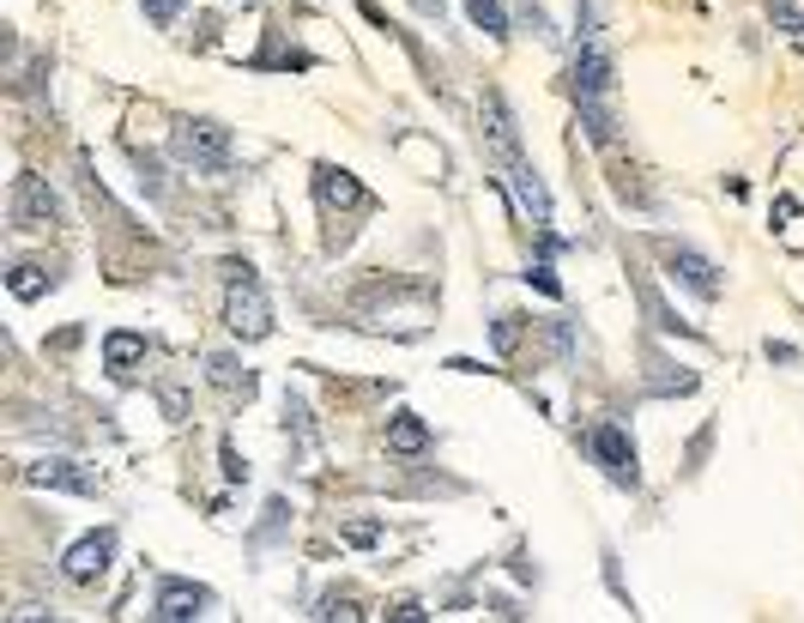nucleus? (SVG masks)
<instances>
[{"mask_svg":"<svg viewBox=\"0 0 804 623\" xmlns=\"http://www.w3.org/2000/svg\"><path fill=\"white\" fill-rule=\"evenodd\" d=\"M109 563H115V527H97V533H85L67 557H61V575H67L73 588H97V581L109 575Z\"/></svg>","mask_w":804,"mask_h":623,"instance_id":"423d86ee","label":"nucleus"},{"mask_svg":"<svg viewBox=\"0 0 804 623\" xmlns=\"http://www.w3.org/2000/svg\"><path fill=\"white\" fill-rule=\"evenodd\" d=\"M762 352H769V363H786V370H793V363H798V345H786V340H769V345H762Z\"/></svg>","mask_w":804,"mask_h":623,"instance_id":"473e14b6","label":"nucleus"},{"mask_svg":"<svg viewBox=\"0 0 804 623\" xmlns=\"http://www.w3.org/2000/svg\"><path fill=\"white\" fill-rule=\"evenodd\" d=\"M521 279L533 284V291H544V297H563V284H556V272H551V261H544V255H539V261H526Z\"/></svg>","mask_w":804,"mask_h":623,"instance_id":"cd10ccee","label":"nucleus"},{"mask_svg":"<svg viewBox=\"0 0 804 623\" xmlns=\"http://www.w3.org/2000/svg\"><path fill=\"white\" fill-rule=\"evenodd\" d=\"M581 443H587V454L593 460H599V473L612 478L617 490H641V460H635V443H629V430L624 424H593L587 436H581Z\"/></svg>","mask_w":804,"mask_h":623,"instance_id":"39448f33","label":"nucleus"},{"mask_svg":"<svg viewBox=\"0 0 804 623\" xmlns=\"http://www.w3.org/2000/svg\"><path fill=\"white\" fill-rule=\"evenodd\" d=\"M7 218H12V230H61L67 225V206H61V194L36 170H19L7 194Z\"/></svg>","mask_w":804,"mask_h":623,"instance_id":"20e7f679","label":"nucleus"},{"mask_svg":"<svg viewBox=\"0 0 804 623\" xmlns=\"http://www.w3.org/2000/svg\"><path fill=\"white\" fill-rule=\"evenodd\" d=\"M284 521H291V502H284V497H272V502H267V521H261V527H254V533H249V539H254V544H267V539H272V533H279V527H284Z\"/></svg>","mask_w":804,"mask_h":623,"instance_id":"bb28decb","label":"nucleus"},{"mask_svg":"<svg viewBox=\"0 0 804 623\" xmlns=\"http://www.w3.org/2000/svg\"><path fill=\"white\" fill-rule=\"evenodd\" d=\"M284 430H291L296 443H315V418H309L303 394H284Z\"/></svg>","mask_w":804,"mask_h":623,"instance_id":"393cba45","label":"nucleus"},{"mask_svg":"<svg viewBox=\"0 0 804 623\" xmlns=\"http://www.w3.org/2000/svg\"><path fill=\"white\" fill-rule=\"evenodd\" d=\"M225 328L237 333V340H267L272 333V303H267V291H261V279H254V267L249 261H225Z\"/></svg>","mask_w":804,"mask_h":623,"instance_id":"f03ea898","label":"nucleus"},{"mask_svg":"<svg viewBox=\"0 0 804 623\" xmlns=\"http://www.w3.org/2000/svg\"><path fill=\"white\" fill-rule=\"evenodd\" d=\"M478 122H484V139H490V152H497L502 164L521 158V127H514V115H509V103H502V91H484V97H478Z\"/></svg>","mask_w":804,"mask_h":623,"instance_id":"f8f14e48","label":"nucleus"},{"mask_svg":"<svg viewBox=\"0 0 804 623\" xmlns=\"http://www.w3.org/2000/svg\"><path fill=\"white\" fill-rule=\"evenodd\" d=\"M61 284V267H49V261H12L7 267V291L19 297V303H36L43 291H55Z\"/></svg>","mask_w":804,"mask_h":623,"instance_id":"f3484780","label":"nucleus"},{"mask_svg":"<svg viewBox=\"0 0 804 623\" xmlns=\"http://www.w3.org/2000/svg\"><path fill=\"white\" fill-rule=\"evenodd\" d=\"M769 24H781V37L804 55V12L793 7V0H769Z\"/></svg>","mask_w":804,"mask_h":623,"instance_id":"5701e85b","label":"nucleus"},{"mask_svg":"<svg viewBox=\"0 0 804 623\" xmlns=\"http://www.w3.org/2000/svg\"><path fill=\"white\" fill-rule=\"evenodd\" d=\"M581 7V49H575V68H568V85H575V115L587 127L593 146H612L617 139V61L599 37V19H593V0H575Z\"/></svg>","mask_w":804,"mask_h":623,"instance_id":"f257e3e1","label":"nucleus"},{"mask_svg":"<svg viewBox=\"0 0 804 623\" xmlns=\"http://www.w3.org/2000/svg\"><path fill=\"white\" fill-rule=\"evenodd\" d=\"M146 357H152V340H146V333H134V328L103 333V370H109V382L127 387L139 370H146Z\"/></svg>","mask_w":804,"mask_h":623,"instance_id":"9b49d317","label":"nucleus"},{"mask_svg":"<svg viewBox=\"0 0 804 623\" xmlns=\"http://www.w3.org/2000/svg\"><path fill=\"white\" fill-rule=\"evenodd\" d=\"M206 382L218 387V394H230V399H254V370H242L230 352H206Z\"/></svg>","mask_w":804,"mask_h":623,"instance_id":"4468645a","label":"nucleus"},{"mask_svg":"<svg viewBox=\"0 0 804 623\" xmlns=\"http://www.w3.org/2000/svg\"><path fill=\"white\" fill-rule=\"evenodd\" d=\"M230 7H261V0H230Z\"/></svg>","mask_w":804,"mask_h":623,"instance_id":"c9c22d12","label":"nucleus"},{"mask_svg":"<svg viewBox=\"0 0 804 623\" xmlns=\"http://www.w3.org/2000/svg\"><path fill=\"white\" fill-rule=\"evenodd\" d=\"M218 460H225V478H230V485H242V478H249V460H242V454L230 448V443L218 448Z\"/></svg>","mask_w":804,"mask_h":623,"instance_id":"7c9ffc66","label":"nucleus"},{"mask_svg":"<svg viewBox=\"0 0 804 623\" xmlns=\"http://www.w3.org/2000/svg\"><path fill=\"white\" fill-rule=\"evenodd\" d=\"M127 158H134V170H139V188H146V200H164V170H158V158H152V152H139V146H127Z\"/></svg>","mask_w":804,"mask_h":623,"instance_id":"b1692460","label":"nucleus"},{"mask_svg":"<svg viewBox=\"0 0 804 623\" xmlns=\"http://www.w3.org/2000/svg\"><path fill=\"white\" fill-rule=\"evenodd\" d=\"M612 194H617L624 206H635V212H647V206H654V188H647L641 170H635V164H624V158H612Z\"/></svg>","mask_w":804,"mask_h":623,"instance_id":"a211bd4d","label":"nucleus"},{"mask_svg":"<svg viewBox=\"0 0 804 623\" xmlns=\"http://www.w3.org/2000/svg\"><path fill=\"white\" fill-rule=\"evenodd\" d=\"M502 170H509L514 200H521L526 218H533V230H551V194H544V176L533 170V164H526V152H521V158H509Z\"/></svg>","mask_w":804,"mask_h":623,"instance_id":"ddd939ff","label":"nucleus"},{"mask_svg":"<svg viewBox=\"0 0 804 623\" xmlns=\"http://www.w3.org/2000/svg\"><path fill=\"white\" fill-rule=\"evenodd\" d=\"M315 617H345V623H357L363 617V600H357V593L352 588H327V593H321V600H315Z\"/></svg>","mask_w":804,"mask_h":623,"instance_id":"4be33fe9","label":"nucleus"},{"mask_svg":"<svg viewBox=\"0 0 804 623\" xmlns=\"http://www.w3.org/2000/svg\"><path fill=\"white\" fill-rule=\"evenodd\" d=\"M659 261H666V272L683 284L690 297H702V303H720V267L708 261L702 249H683V242H666L659 249Z\"/></svg>","mask_w":804,"mask_h":623,"instance_id":"0eeeda50","label":"nucleus"},{"mask_svg":"<svg viewBox=\"0 0 804 623\" xmlns=\"http://www.w3.org/2000/svg\"><path fill=\"white\" fill-rule=\"evenodd\" d=\"M340 533H345V544H357V551H369V544H382V521H345Z\"/></svg>","mask_w":804,"mask_h":623,"instance_id":"c85d7f7f","label":"nucleus"},{"mask_svg":"<svg viewBox=\"0 0 804 623\" xmlns=\"http://www.w3.org/2000/svg\"><path fill=\"white\" fill-rule=\"evenodd\" d=\"M315 200L321 212H369V188L345 164H315Z\"/></svg>","mask_w":804,"mask_h":623,"instance_id":"9d476101","label":"nucleus"},{"mask_svg":"<svg viewBox=\"0 0 804 623\" xmlns=\"http://www.w3.org/2000/svg\"><path fill=\"white\" fill-rule=\"evenodd\" d=\"M774 225H798V200H793V194H781V200H774Z\"/></svg>","mask_w":804,"mask_h":623,"instance_id":"72a5a7b5","label":"nucleus"},{"mask_svg":"<svg viewBox=\"0 0 804 623\" xmlns=\"http://www.w3.org/2000/svg\"><path fill=\"white\" fill-rule=\"evenodd\" d=\"M206 612H212V588H200V581L164 575L158 593H152V617H164V623H188V617H206Z\"/></svg>","mask_w":804,"mask_h":623,"instance_id":"1a4fd4ad","label":"nucleus"},{"mask_svg":"<svg viewBox=\"0 0 804 623\" xmlns=\"http://www.w3.org/2000/svg\"><path fill=\"white\" fill-rule=\"evenodd\" d=\"M702 387V375L696 370H683V363H671V357H659L654 345H647V394H696Z\"/></svg>","mask_w":804,"mask_h":623,"instance_id":"2eb2a0df","label":"nucleus"},{"mask_svg":"<svg viewBox=\"0 0 804 623\" xmlns=\"http://www.w3.org/2000/svg\"><path fill=\"white\" fill-rule=\"evenodd\" d=\"M387 617H394V623H424L430 612H424L418 600H394V605H387Z\"/></svg>","mask_w":804,"mask_h":623,"instance_id":"2f4dec72","label":"nucleus"},{"mask_svg":"<svg viewBox=\"0 0 804 623\" xmlns=\"http://www.w3.org/2000/svg\"><path fill=\"white\" fill-rule=\"evenodd\" d=\"M170 152L188 170H206V176H225L230 158H237V146H230V127L212 122V115H181L176 134H170Z\"/></svg>","mask_w":804,"mask_h":623,"instance_id":"7ed1b4c3","label":"nucleus"},{"mask_svg":"<svg viewBox=\"0 0 804 623\" xmlns=\"http://www.w3.org/2000/svg\"><path fill=\"white\" fill-rule=\"evenodd\" d=\"M139 12H146L152 24H176V12H181V0H139Z\"/></svg>","mask_w":804,"mask_h":623,"instance_id":"c756f323","label":"nucleus"},{"mask_svg":"<svg viewBox=\"0 0 804 623\" xmlns=\"http://www.w3.org/2000/svg\"><path fill=\"white\" fill-rule=\"evenodd\" d=\"M249 68H296V73H303V68H315V55H309V49H284V43H279V31H272V37H267V49L249 61Z\"/></svg>","mask_w":804,"mask_h":623,"instance_id":"412c9836","label":"nucleus"},{"mask_svg":"<svg viewBox=\"0 0 804 623\" xmlns=\"http://www.w3.org/2000/svg\"><path fill=\"white\" fill-rule=\"evenodd\" d=\"M411 7H418L424 19H442V0H411Z\"/></svg>","mask_w":804,"mask_h":623,"instance_id":"f704fd0d","label":"nucleus"},{"mask_svg":"<svg viewBox=\"0 0 804 623\" xmlns=\"http://www.w3.org/2000/svg\"><path fill=\"white\" fill-rule=\"evenodd\" d=\"M490 340H497V352H502V357H509L514 345H521V315H514V309H502L497 328H490Z\"/></svg>","mask_w":804,"mask_h":623,"instance_id":"a878e982","label":"nucleus"},{"mask_svg":"<svg viewBox=\"0 0 804 623\" xmlns=\"http://www.w3.org/2000/svg\"><path fill=\"white\" fill-rule=\"evenodd\" d=\"M24 485L36 490H67V497H97V473H85L80 460H67V454H43V460L24 466Z\"/></svg>","mask_w":804,"mask_h":623,"instance_id":"6e6552de","label":"nucleus"},{"mask_svg":"<svg viewBox=\"0 0 804 623\" xmlns=\"http://www.w3.org/2000/svg\"><path fill=\"white\" fill-rule=\"evenodd\" d=\"M387 454H399V460L430 454V424H424L418 412H394V418H387Z\"/></svg>","mask_w":804,"mask_h":623,"instance_id":"dca6fc26","label":"nucleus"},{"mask_svg":"<svg viewBox=\"0 0 804 623\" xmlns=\"http://www.w3.org/2000/svg\"><path fill=\"white\" fill-rule=\"evenodd\" d=\"M466 19H472L490 43H509V12H502V0H466Z\"/></svg>","mask_w":804,"mask_h":623,"instance_id":"aec40b11","label":"nucleus"},{"mask_svg":"<svg viewBox=\"0 0 804 623\" xmlns=\"http://www.w3.org/2000/svg\"><path fill=\"white\" fill-rule=\"evenodd\" d=\"M635 291H641V309H647V321H654L659 333H683V340H696V328H690V321H678V315H671V309H666V297H659L654 284L641 279V272H635Z\"/></svg>","mask_w":804,"mask_h":623,"instance_id":"6ab92c4d","label":"nucleus"}]
</instances>
